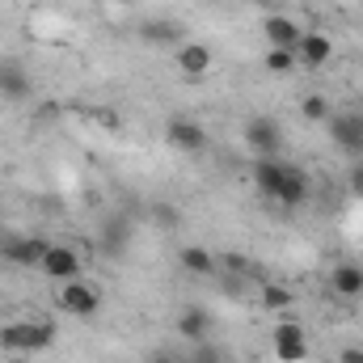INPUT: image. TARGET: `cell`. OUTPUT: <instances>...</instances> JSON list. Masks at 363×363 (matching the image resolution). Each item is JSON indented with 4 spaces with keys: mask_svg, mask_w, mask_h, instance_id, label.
<instances>
[{
    "mask_svg": "<svg viewBox=\"0 0 363 363\" xmlns=\"http://www.w3.org/2000/svg\"><path fill=\"white\" fill-rule=\"evenodd\" d=\"M254 186H258L267 199L283 203V207H300V203H308V194H313L308 174H304L300 165H291V161H279V157H258V165H254Z\"/></svg>",
    "mask_w": 363,
    "mask_h": 363,
    "instance_id": "cell-1",
    "label": "cell"
},
{
    "mask_svg": "<svg viewBox=\"0 0 363 363\" xmlns=\"http://www.w3.org/2000/svg\"><path fill=\"white\" fill-rule=\"evenodd\" d=\"M51 342H55V325L51 321H13V325L0 330V347L4 351L34 355V351H51Z\"/></svg>",
    "mask_w": 363,
    "mask_h": 363,
    "instance_id": "cell-2",
    "label": "cell"
},
{
    "mask_svg": "<svg viewBox=\"0 0 363 363\" xmlns=\"http://www.w3.org/2000/svg\"><path fill=\"white\" fill-rule=\"evenodd\" d=\"M245 144L258 152V157H279V148H283V127L267 118V114H258V118H250L245 123Z\"/></svg>",
    "mask_w": 363,
    "mask_h": 363,
    "instance_id": "cell-3",
    "label": "cell"
},
{
    "mask_svg": "<svg viewBox=\"0 0 363 363\" xmlns=\"http://www.w3.org/2000/svg\"><path fill=\"white\" fill-rule=\"evenodd\" d=\"M330 140L347 157H363V114H330Z\"/></svg>",
    "mask_w": 363,
    "mask_h": 363,
    "instance_id": "cell-4",
    "label": "cell"
},
{
    "mask_svg": "<svg viewBox=\"0 0 363 363\" xmlns=\"http://www.w3.org/2000/svg\"><path fill=\"white\" fill-rule=\"evenodd\" d=\"M38 267H43L47 279L68 283V279H81V254H77L72 245H47V254H43Z\"/></svg>",
    "mask_w": 363,
    "mask_h": 363,
    "instance_id": "cell-5",
    "label": "cell"
},
{
    "mask_svg": "<svg viewBox=\"0 0 363 363\" xmlns=\"http://www.w3.org/2000/svg\"><path fill=\"white\" fill-rule=\"evenodd\" d=\"M274 355L283 363H300L308 355V338H304V330L296 321H279L274 325Z\"/></svg>",
    "mask_w": 363,
    "mask_h": 363,
    "instance_id": "cell-6",
    "label": "cell"
},
{
    "mask_svg": "<svg viewBox=\"0 0 363 363\" xmlns=\"http://www.w3.org/2000/svg\"><path fill=\"white\" fill-rule=\"evenodd\" d=\"M60 304H64L72 317H97V308H101L97 291H93L89 283H81V279H68V283H64V291H60Z\"/></svg>",
    "mask_w": 363,
    "mask_h": 363,
    "instance_id": "cell-7",
    "label": "cell"
},
{
    "mask_svg": "<svg viewBox=\"0 0 363 363\" xmlns=\"http://www.w3.org/2000/svg\"><path fill=\"white\" fill-rule=\"evenodd\" d=\"M165 140L182 148V152H190V157H199L203 148H207V131L199 127V123H190V118H169V127H165Z\"/></svg>",
    "mask_w": 363,
    "mask_h": 363,
    "instance_id": "cell-8",
    "label": "cell"
},
{
    "mask_svg": "<svg viewBox=\"0 0 363 363\" xmlns=\"http://www.w3.org/2000/svg\"><path fill=\"white\" fill-rule=\"evenodd\" d=\"M174 60H178L182 77H190V81H199V77L211 72V47L207 43H182Z\"/></svg>",
    "mask_w": 363,
    "mask_h": 363,
    "instance_id": "cell-9",
    "label": "cell"
},
{
    "mask_svg": "<svg viewBox=\"0 0 363 363\" xmlns=\"http://www.w3.org/2000/svg\"><path fill=\"white\" fill-rule=\"evenodd\" d=\"M30 72L17 64V60H0V97H9V101H21V97H30Z\"/></svg>",
    "mask_w": 363,
    "mask_h": 363,
    "instance_id": "cell-10",
    "label": "cell"
},
{
    "mask_svg": "<svg viewBox=\"0 0 363 363\" xmlns=\"http://www.w3.org/2000/svg\"><path fill=\"white\" fill-rule=\"evenodd\" d=\"M330 55H334V43H330V34H300V43H296V60H304L308 68H321V64H330Z\"/></svg>",
    "mask_w": 363,
    "mask_h": 363,
    "instance_id": "cell-11",
    "label": "cell"
},
{
    "mask_svg": "<svg viewBox=\"0 0 363 363\" xmlns=\"http://www.w3.org/2000/svg\"><path fill=\"white\" fill-rule=\"evenodd\" d=\"M262 34H267V43H271V47H287V51H296V43H300L296 21H291V17H283V13H271V17L262 21Z\"/></svg>",
    "mask_w": 363,
    "mask_h": 363,
    "instance_id": "cell-12",
    "label": "cell"
},
{
    "mask_svg": "<svg viewBox=\"0 0 363 363\" xmlns=\"http://www.w3.org/2000/svg\"><path fill=\"white\" fill-rule=\"evenodd\" d=\"M127 245H131V224H127V220H110V224L101 228V254H106V258H123Z\"/></svg>",
    "mask_w": 363,
    "mask_h": 363,
    "instance_id": "cell-13",
    "label": "cell"
},
{
    "mask_svg": "<svg viewBox=\"0 0 363 363\" xmlns=\"http://www.w3.org/2000/svg\"><path fill=\"white\" fill-rule=\"evenodd\" d=\"M330 287H334L338 296H347V300L363 296V267H355V262L334 267V274H330Z\"/></svg>",
    "mask_w": 363,
    "mask_h": 363,
    "instance_id": "cell-14",
    "label": "cell"
},
{
    "mask_svg": "<svg viewBox=\"0 0 363 363\" xmlns=\"http://www.w3.org/2000/svg\"><path fill=\"white\" fill-rule=\"evenodd\" d=\"M140 34H144L152 47H182V26L178 21H144Z\"/></svg>",
    "mask_w": 363,
    "mask_h": 363,
    "instance_id": "cell-15",
    "label": "cell"
},
{
    "mask_svg": "<svg viewBox=\"0 0 363 363\" xmlns=\"http://www.w3.org/2000/svg\"><path fill=\"white\" fill-rule=\"evenodd\" d=\"M4 254H9L13 262H21V267H38V262H43V254H47V241L17 237V241H9V245H4Z\"/></svg>",
    "mask_w": 363,
    "mask_h": 363,
    "instance_id": "cell-16",
    "label": "cell"
},
{
    "mask_svg": "<svg viewBox=\"0 0 363 363\" xmlns=\"http://www.w3.org/2000/svg\"><path fill=\"white\" fill-rule=\"evenodd\" d=\"M207 330H211V321H207V313L203 308H186L178 317V334L182 338H190V342H203L207 338Z\"/></svg>",
    "mask_w": 363,
    "mask_h": 363,
    "instance_id": "cell-17",
    "label": "cell"
},
{
    "mask_svg": "<svg viewBox=\"0 0 363 363\" xmlns=\"http://www.w3.org/2000/svg\"><path fill=\"white\" fill-rule=\"evenodd\" d=\"M178 258L190 274H211L216 271V258H211V250H203V245H182Z\"/></svg>",
    "mask_w": 363,
    "mask_h": 363,
    "instance_id": "cell-18",
    "label": "cell"
},
{
    "mask_svg": "<svg viewBox=\"0 0 363 363\" xmlns=\"http://www.w3.org/2000/svg\"><path fill=\"white\" fill-rule=\"evenodd\" d=\"M291 68H296V51H287V47H271V51H267V72L287 77Z\"/></svg>",
    "mask_w": 363,
    "mask_h": 363,
    "instance_id": "cell-19",
    "label": "cell"
},
{
    "mask_svg": "<svg viewBox=\"0 0 363 363\" xmlns=\"http://www.w3.org/2000/svg\"><path fill=\"white\" fill-rule=\"evenodd\" d=\"M262 304L274 308V313H283V308H291V291L283 283H262Z\"/></svg>",
    "mask_w": 363,
    "mask_h": 363,
    "instance_id": "cell-20",
    "label": "cell"
},
{
    "mask_svg": "<svg viewBox=\"0 0 363 363\" xmlns=\"http://www.w3.org/2000/svg\"><path fill=\"white\" fill-rule=\"evenodd\" d=\"M300 110H304V118H308V123H330V101H325L321 93H308Z\"/></svg>",
    "mask_w": 363,
    "mask_h": 363,
    "instance_id": "cell-21",
    "label": "cell"
},
{
    "mask_svg": "<svg viewBox=\"0 0 363 363\" xmlns=\"http://www.w3.org/2000/svg\"><path fill=\"white\" fill-rule=\"evenodd\" d=\"M157 224H161V228H174V224H178V211H174L169 203H157Z\"/></svg>",
    "mask_w": 363,
    "mask_h": 363,
    "instance_id": "cell-22",
    "label": "cell"
},
{
    "mask_svg": "<svg viewBox=\"0 0 363 363\" xmlns=\"http://www.w3.org/2000/svg\"><path fill=\"white\" fill-rule=\"evenodd\" d=\"M347 182H351V190L363 199V165H351V178H347Z\"/></svg>",
    "mask_w": 363,
    "mask_h": 363,
    "instance_id": "cell-23",
    "label": "cell"
},
{
    "mask_svg": "<svg viewBox=\"0 0 363 363\" xmlns=\"http://www.w3.org/2000/svg\"><path fill=\"white\" fill-rule=\"evenodd\" d=\"M224 262H228V267H233L237 274H250V262H245V258H237V254H228Z\"/></svg>",
    "mask_w": 363,
    "mask_h": 363,
    "instance_id": "cell-24",
    "label": "cell"
},
{
    "mask_svg": "<svg viewBox=\"0 0 363 363\" xmlns=\"http://www.w3.org/2000/svg\"><path fill=\"white\" fill-rule=\"evenodd\" d=\"M338 363H363V347H347V351H342V359Z\"/></svg>",
    "mask_w": 363,
    "mask_h": 363,
    "instance_id": "cell-25",
    "label": "cell"
},
{
    "mask_svg": "<svg viewBox=\"0 0 363 363\" xmlns=\"http://www.w3.org/2000/svg\"><path fill=\"white\" fill-rule=\"evenodd\" d=\"M254 4H262V9H274V4H279V0H254Z\"/></svg>",
    "mask_w": 363,
    "mask_h": 363,
    "instance_id": "cell-26",
    "label": "cell"
},
{
    "mask_svg": "<svg viewBox=\"0 0 363 363\" xmlns=\"http://www.w3.org/2000/svg\"><path fill=\"white\" fill-rule=\"evenodd\" d=\"M152 363H182V359H169V355H161V359H152Z\"/></svg>",
    "mask_w": 363,
    "mask_h": 363,
    "instance_id": "cell-27",
    "label": "cell"
},
{
    "mask_svg": "<svg viewBox=\"0 0 363 363\" xmlns=\"http://www.w3.org/2000/svg\"><path fill=\"white\" fill-rule=\"evenodd\" d=\"M114 4H131V0H114Z\"/></svg>",
    "mask_w": 363,
    "mask_h": 363,
    "instance_id": "cell-28",
    "label": "cell"
},
{
    "mask_svg": "<svg viewBox=\"0 0 363 363\" xmlns=\"http://www.w3.org/2000/svg\"><path fill=\"white\" fill-rule=\"evenodd\" d=\"M359 114H363V110H359Z\"/></svg>",
    "mask_w": 363,
    "mask_h": 363,
    "instance_id": "cell-29",
    "label": "cell"
}]
</instances>
